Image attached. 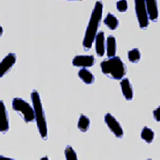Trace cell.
<instances>
[{
  "label": "cell",
  "instance_id": "obj_1",
  "mask_svg": "<svg viewBox=\"0 0 160 160\" xmlns=\"http://www.w3.org/2000/svg\"><path fill=\"white\" fill-rule=\"evenodd\" d=\"M103 8L102 2L100 1H97L91 14L83 42L85 50L91 48L95 39L102 18Z\"/></svg>",
  "mask_w": 160,
  "mask_h": 160
},
{
  "label": "cell",
  "instance_id": "obj_2",
  "mask_svg": "<svg viewBox=\"0 0 160 160\" xmlns=\"http://www.w3.org/2000/svg\"><path fill=\"white\" fill-rule=\"evenodd\" d=\"M101 66L102 72L111 79H122L126 73L125 64L119 57L114 56L104 60Z\"/></svg>",
  "mask_w": 160,
  "mask_h": 160
},
{
  "label": "cell",
  "instance_id": "obj_3",
  "mask_svg": "<svg viewBox=\"0 0 160 160\" xmlns=\"http://www.w3.org/2000/svg\"><path fill=\"white\" fill-rule=\"evenodd\" d=\"M31 97L37 125L40 135L45 139L48 137V127L41 98L38 92L35 90L32 91Z\"/></svg>",
  "mask_w": 160,
  "mask_h": 160
},
{
  "label": "cell",
  "instance_id": "obj_4",
  "mask_svg": "<svg viewBox=\"0 0 160 160\" xmlns=\"http://www.w3.org/2000/svg\"><path fill=\"white\" fill-rule=\"evenodd\" d=\"M14 109L22 114L26 122H32L35 119L34 109L28 102L22 98H15L12 101Z\"/></svg>",
  "mask_w": 160,
  "mask_h": 160
},
{
  "label": "cell",
  "instance_id": "obj_5",
  "mask_svg": "<svg viewBox=\"0 0 160 160\" xmlns=\"http://www.w3.org/2000/svg\"><path fill=\"white\" fill-rule=\"evenodd\" d=\"M135 8L140 28L145 29L149 24L145 0H135Z\"/></svg>",
  "mask_w": 160,
  "mask_h": 160
},
{
  "label": "cell",
  "instance_id": "obj_6",
  "mask_svg": "<svg viewBox=\"0 0 160 160\" xmlns=\"http://www.w3.org/2000/svg\"><path fill=\"white\" fill-rule=\"evenodd\" d=\"M105 120L110 129L116 136L118 138H122L123 136V131L119 123L115 118L111 114L108 113L105 116Z\"/></svg>",
  "mask_w": 160,
  "mask_h": 160
},
{
  "label": "cell",
  "instance_id": "obj_7",
  "mask_svg": "<svg viewBox=\"0 0 160 160\" xmlns=\"http://www.w3.org/2000/svg\"><path fill=\"white\" fill-rule=\"evenodd\" d=\"M16 61L15 54L10 53L0 62V78H2L12 68Z\"/></svg>",
  "mask_w": 160,
  "mask_h": 160
},
{
  "label": "cell",
  "instance_id": "obj_8",
  "mask_svg": "<svg viewBox=\"0 0 160 160\" xmlns=\"http://www.w3.org/2000/svg\"><path fill=\"white\" fill-rule=\"evenodd\" d=\"M95 62L94 57L91 55H78L74 58L72 64L75 66L80 68H89Z\"/></svg>",
  "mask_w": 160,
  "mask_h": 160
},
{
  "label": "cell",
  "instance_id": "obj_9",
  "mask_svg": "<svg viewBox=\"0 0 160 160\" xmlns=\"http://www.w3.org/2000/svg\"><path fill=\"white\" fill-rule=\"evenodd\" d=\"M9 128V122L8 113L5 104L2 101H0V131L7 132Z\"/></svg>",
  "mask_w": 160,
  "mask_h": 160
},
{
  "label": "cell",
  "instance_id": "obj_10",
  "mask_svg": "<svg viewBox=\"0 0 160 160\" xmlns=\"http://www.w3.org/2000/svg\"><path fill=\"white\" fill-rule=\"evenodd\" d=\"M148 18L152 21H156L158 16L157 0H145Z\"/></svg>",
  "mask_w": 160,
  "mask_h": 160
},
{
  "label": "cell",
  "instance_id": "obj_11",
  "mask_svg": "<svg viewBox=\"0 0 160 160\" xmlns=\"http://www.w3.org/2000/svg\"><path fill=\"white\" fill-rule=\"evenodd\" d=\"M95 50L98 56L102 57L105 52V38L104 33L100 31L95 37Z\"/></svg>",
  "mask_w": 160,
  "mask_h": 160
},
{
  "label": "cell",
  "instance_id": "obj_12",
  "mask_svg": "<svg viewBox=\"0 0 160 160\" xmlns=\"http://www.w3.org/2000/svg\"><path fill=\"white\" fill-rule=\"evenodd\" d=\"M123 94L126 100L128 101L132 100L133 97L132 86L130 84L129 80L125 78L120 82Z\"/></svg>",
  "mask_w": 160,
  "mask_h": 160
},
{
  "label": "cell",
  "instance_id": "obj_13",
  "mask_svg": "<svg viewBox=\"0 0 160 160\" xmlns=\"http://www.w3.org/2000/svg\"><path fill=\"white\" fill-rule=\"evenodd\" d=\"M107 55L109 58L115 56L116 51V42L115 38L113 36H109L107 41Z\"/></svg>",
  "mask_w": 160,
  "mask_h": 160
},
{
  "label": "cell",
  "instance_id": "obj_14",
  "mask_svg": "<svg viewBox=\"0 0 160 160\" xmlns=\"http://www.w3.org/2000/svg\"><path fill=\"white\" fill-rule=\"evenodd\" d=\"M78 76L84 82L88 85L93 83L95 81L93 75L90 71L85 68L80 70L78 72Z\"/></svg>",
  "mask_w": 160,
  "mask_h": 160
},
{
  "label": "cell",
  "instance_id": "obj_15",
  "mask_svg": "<svg viewBox=\"0 0 160 160\" xmlns=\"http://www.w3.org/2000/svg\"><path fill=\"white\" fill-rule=\"evenodd\" d=\"M104 23L110 29L114 30L117 28L118 25V21L114 15L108 13L104 21Z\"/></svg>",
  "mask_w": 160,
  "mask_h": 160
},
{
  "label": "cell",
  "instance_id": "obj_16",
  "mask_svg": "<svg viewBox=\"0 0 160 160\" xmlns=\"http://www.w3.org/2000/svg\"><path fill=\"white\" fill-rule=\"evenodd\" d=\"M90 121L88 117L82 115L80 117L78 121V128L82 132L88 131L89 128Z\"/></svg>",
  "mask_w": 160,
  "mask_h": 160
},
{
  "label": "cell",
  "instance_id": "obj_17",
  "mask_svg": "<svg viewBox=\"0 0 160 160\" xmlns=\"http://www.w3.org/2000/svg\"><path fill=\"white\" fill-rule=\"evenodd\" d=\"M141 138L148 144L152 142L154 138V133L152 130L145 127L141 133Z\"/></svg>",
  "mask_w": 160,
  "mask_h": 160
},
{
  "label": "cell",
  "instance_id": "obj_18",
  "mask_svg": "<svg viewBox=\"0 0 160 160\" xmlns=\"http://www.w3.org/2000/svg\"><path fill=\"white\" fill-rule=\"evenodd\" d=\"M141 53L138 48L131 50L128 52V58L129 61L132 62H137L141 58Z\"/></svg>",
  "mask_w": 160,
  "mask_h": 160
},
{
  "label": "cell",
  "instance_id": "obj_19",
  "mask_svg": "<svg viewBox=\"0 0 160 160\" xmlns=\"http://www.w3.org/2000/svg\"><path fill=\"white\" fill-rule=\"evenodd\" d=\"M66 158L68 160H78L76 153L73 149L72 147L69 145L68 146L65 150Z\"/></svg>",
  "mask_w": 160,
  "mask_h": 160
},
{
  "label": "cell",
  "instance_id": "obj_20",
  "mask_svg": "<svg viewBox=\"0 0 160 160\" xmlns=\"http://www.w3.org/2000/svg\"><path fill=\"white\" fill-rule=\"evenodd\" d=\"M117 8L120 12H125L128 8V3L127 0H120L117 3Z\"/></svg>",
  "mask_w": 160,
  "mask_h": 160
},
{
  "label": "cell",
  "instance_id": "obj_21",
  "mask_svg": "<svg viewBox=\"0 0 160 160\" xmlns=\"http://www.w3.org/2000/svg\"><path fill=\"white\" fill-rule=\"evenodd\" d=\"M154 118L158 121H159V108L153 112Z\"/></svg>",
  "mask_w": 160,
  "mask_h": 160
},
{
  "label": "cell",
  "instance_id": "obj_22",
  "mask_svg": "<svg viewBox=\"0 0 160 160\" xmlns=\"http://www.w3.org/2000/svg\"><path fill=\"white\" fill-rule=\"evenodd\" d=\"M3 32V28L0 25V37L2 35Z\"/></svg>",
  "mask_w": 160,
  "mask_h": 160
}]
</instances>
